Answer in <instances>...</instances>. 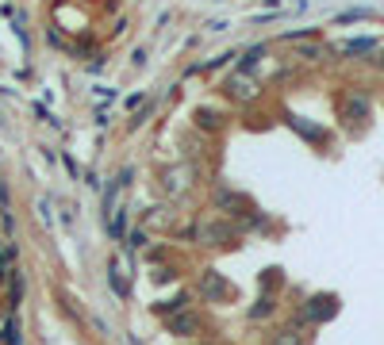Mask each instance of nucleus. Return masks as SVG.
I'll return each mask as SVG.
<instances>
[{"label": "nucleus", "mask_w": 384, "mask_h": 345, "mask_svg": "<svg viewBox=\"0 0 384 345\" xmlns=\"http://www.w3.org/2000/svg\"><path fill=\"white\" fill-rule=\"evenodd\" d=\"M211 211H219V219H231L234 227H243L246 219L258 215V207H254V200L238 188H216L211 192Z\"/></svg>", "instance_id": "obj_1"}, {"label": "nucleus", "mask_w": 384, "mask_h": 345, "mask_svg": "<svg viewBox=\"0 0 384 345\" xmlns=\"http://www.w3.org/2000/svg\"><path fill=\"white\" fill-rule=\"evenodd\" d=\"M192 296L200 299V303H227V299H234V284L219 269L208 265V269H200L196 280H192Z\"/></svg>", "instance_id": "obj_2"}, {"label": "nucleus", "mask_w": 384, "mask_h": 345, "mask_svg": "<svg viewBox=\"0 0 384 345\" xmlns=\"http://www.w3.org/2000/svg\"><path fill=\"white\" fill-rule=\"evenodd\" d=\"M238 234H243V230L234 227L231 219H204L200 227L192 230V238L200 242V246H211V249L234 246V242H238Z\"/></svg>", "instance_id": "obj_3"}, {"label": "nucleus", "mask_w": 384, "mask_h": 345, "mask_svg": "<svg viewBox=\"0 0 384 345\" xmlns=\"http://www.w3.org/2000/svg\"><path fill=\"white\" fill-rule=\"evenodd\" d=\"M338 307H342V303H338V296H331V292H319V296H311L308 299V303H304L300 307V311H296V326H323V322H331L334 319V315H338Z\"/></svg>", "instance_id": "obj_4"}, {"label": "nucleus", "mask_w": 384, "mask_h": 345, "mask_svg": "<svg viewBox=\"0 0 384 345\" xmlns=\"http://www.w3.org/2000/svg\"><path fill=\"white\" fill-rule=\"evenodd\" d=\"M196 188V165H169L162 169V192L169 200H181Z\"/></svg>", "instance_id": "obj_5"}, {"label": "nucleus", "mask_w": 384, "mask_h": 345, "mask_svg": "<svg viewBox=\"0 0 384 345\" xmlns=\"http://www.w3.org/2000/svg\"><path fill=\"white\" fill-rule=\"evenodd\" d=\"M223 92L234 100V104L246 107V104H254V100L261 96V81H258L254 73H238V69H234V73L223 81Z\"/></svg>", "instance_id": "obj_6"}, {"label": "nucleus", "mask_w": 384, "mask_h": 345, "mask_svg": "<svg viewBox=\"0 0 384 345\" xmlns=\"http://www.w3.org/2000/svg\"><path fill=\"white\" fill-rule=\"evenodd\" d=\"M162 326H166V334L173 337H204V330H208V322H204L200 311H181V315H169V319H162Z\"/></svg>", "instance_id": "obj_7"}, {"label": "nucleus", "mask_w": 384, "mask_h": 345, "mask_svg": "<svg viewBox=\"0 0 384 345\" xmlns=\"http://www.w3.org/2000/svg\"><path fill=\"white\" fill-rule=\"evenodd\" d=\"M369 112H373V104H369L365 92L354 89V92H346V96H342V119L354 127V131H358V127L369 119Z\"/></svg>", "instance_id": "obj_8"}, {"label": "nucleus", "mask_w": 384, "mask_h": 345, "mask_svg": "<svg viewBox=\"0 0 384 345\" xmlns=\"http://www.w3.org/2000/svg\"><path fill=\"white\" fill-rule=\"evenodd\" d=\"M192 119H196V131H208V134L227 131V123H231V115H227L223 107H216V104H200L196 112H192Z\"/></svg>", "instance_id": "obj_9"}, {"label": "nucleus", "mask_w": 384, "mask_h": 345, "mask_svg": "<svg viewBox=\"0 0 384 345\" xmlns=\"http://www.w3.org/2000/svg\"><path fill=\"white\" fill-rule=\"evenodd\" d=\"M265 345H311V330L308 326H296V322H284L269 334Z\"/></svg>", "instance_id": "obj_10"}, {"label": "nucleus", "mask_w": 384, "mask_h": 345, "mask_svg": "<svg viewBox=\"0 0 384 345\" xmlns=\"http://www.w3.org/2000/svg\"><path fill=\"white\" fill-rule=\"evenodd\" d=\"M192 292H177V296H169V299H162V303H154L150 311L158 315V319H169V315H181V311H189V303H192Z\"/></svg>", "instance_id": "obj_11"}, {"label": "nucleus", "mask_w": 384, "mask_h": 345, "mask_svg": "<svg viewBox=\"0 0 384 345\" xmlns=\"http://www.w3.org/2000/svg\"><path fill=\"white\" fill-rule=\"evenodd\" d=\"M288 127H293L296 134H304L311 146H323V142H326V131H323V127L308 123V119H300V115H288Z\"/></svg>", "instance_id": "obj_12"}, {"label": "nucleus", "mask_w": 384, "mask_h": 345, "mask_svg": "<svg viewBox=\"0 0 384 345\" xmlns=\"http://www.w3.org/2000/svg\"><path fill=\"white\" fill-rule=\"evenodd\" d=\"M108 284H112V292H116L119 299L131 296V280H127V269L119 261H108Z\"/></svg>", "instance_id": "obj_13"}, {"label": "nucleus", "mask_w": 384, "mask_h": 345, "mask_svg": "<svg viewBox=\"0 0 384 345\" xmlns=\"http://www.w3.org/2000/svg\"><path fill=\"white\" fill-rule=\"evenodd\" d=\"M273 311H277V296H273V292H269V296H261L258 303H254L250 311H246V319H250V322H265Z\"/></svg>", "instance_id": "obj_14"}, {"label": "nucleus", "mask_w": 384, "mask_h": 345, "mask_svg": "<svg viewBox=\"0 0 384 345\" xmlns=\"http://www.w3.org/2000/svg\"><path fill=\"white\" fill-rule=\"evenodd\" d=\"M177 219H181V215L169 211V207H154V211L146 215V222H150V227H166V230H177Z\"/></svg>", "instance_id": "obj_15"}, {"label": "nucleus", "mask_w": 384, "mask_h": 345, "mask_svg": "<svg viewBox=\"0 0 384 345\" xmlns=\"http://www.w3.org/2000/svg\"><path fill=\"white\" fill-rule=\"evenodd\" d=\"M376 50V39H350V42H342V54L346 57H354V54H373Z\"/></svg>", "instance_id": "obj_16"}, {"label": "nucleus", "mask_w": 384, "mask_h": 345, "mask_svg": "<svg viewBox=\"0 0 384 345\" xmlns=\"http://www.w3.org/2000/svg\"><path fill=\"white\" fill-rule=\"evenodd\" d=\"M326 54H331V50L319 46V42H304V46H296V57H304V62H323Z\"/></svg>", "instance_id": "obj_17"}, {"label": "nucleus", "mask_w": 384, "mask_h": 345, "mask_svg": "<svg viewBox=\"0 0 384 345\" xmlns=\"http://www.w3.org/2000/svg\"><path fill=\"white\" fill-rule=\"evenodd\" d=\"M0 337H4L8 345H19V319H16V315H8V322H4V334H0Z\"/></svg>", "instance_id": "obj_18"}, {"label": "nucleus", "mask_w": 384, "mask_h": 345, "mask_svg": "<svg viewBox=\"0 0 384 345\" xmlns=\"http://www.w3.org/2000/svg\"><path fill=\"white\" fill-rule=\"evenodd\" d=\"M12 257H16V249L12 246H4V254H0V284L12 276Z\"/></svg>", "instance_id": "obj_19"}, {"label": "nucleus", "mask_w": 384, "mask_h": 345, "mask_svg": "<svg viewBox=\"0 0 384 345\" xmlns=\"http://www.w3.org/2000/svg\"><path fill=\"white\" fill-rule=\"evenodd\" d=\"M369 16H373L369 8H354V12H342V16L334 19V24H354V19H369Z\"/></svg>", "instance_id": "obj_20"}, {"label": "nucleus", "mask_w": 384, "mask_h": 345, "mask_svg": "<svg viewBox=\"0 0 384 345\" xmlns=\"http://www.w3.org/2000/svg\"><path fill=\"white\" fill-rule=\"evenodd\" d=\"M146 242H150V234H146V230H131V234H127V246H131V249H142Z\"/></svg>", "instance_id": "obj_21"}, {"label": "nucleus", "mask_w": 384, "mask_h": 345, "mask_svg": "<svg viewBox=\"0 0 384 345\" xmlns=\"http://www.w3.org/2000/svg\"><path fill=\"white\" fill-rule=\"evenodd\" d=\"M0 254H4V238H0Z\"/></svg>", "instance_id": "obj_22"}]
</instances>
